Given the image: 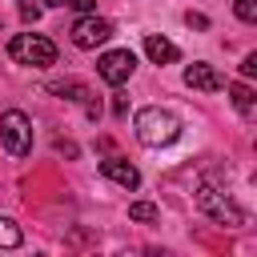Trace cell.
I'll list each match as a JSON object with an SVG mask.
<instances>
[{
  "label": "cell",
  "mask_w": 257,
  "mask_h": 257,
  "mask_svg": "<svg viewBox=\"0 0 257 257\" xmlns=\"http://www.w3.org/2000/svg\"><path fill=\"white\" fill-rule=\"evenodd\" d=\"M137 137H141V145H149V149L173 145V141L181 137V120H177V112H169V108H141V112H137Z\"/></svg>",
  "instance_id": "obj_1"
},
{
  "label": "cell",
  "mask_w": 257,
  "mask_h": 257,
  "mask_svg": "<svg viewBox=\"0 0 257 257\" xmlns=\"http://www.w3.org/2000/svg\"><path fill=\"white\" fill-rule=\"evenodd\" d=\"M8 56H12L16 64L48 68V64H56V44H52L48 36H40V32H20V36L8 40Z\"/></svg>",
  "instance_id": "obj_2"
},
{
  "label": "cell",
  "mask_w": 257,
  "mask_h": 257,
  "mask_svg": "<svg viewBox=\"0 0 257 257\" xmlns=\"http://www.w3.org/2000/svg\"><path fill=\"white\" fill-rule=\"evenodd\" d=\"M0 141H4V149H8L12 157H24V153L32 149V120H28L20 108H8V112L0 116Z\"/></svg>",
  "instance_id": "obj_3"
},
{
  "label": "cell",
  "mask_w": 257,
  "mask_h": 257,
  "mask_svg": "<svg viewBox=\"0 0 257 257\" xmlns=\"http://www.w3.org/2000/svg\"><path fill=\"white\" fill-rule=\"evenodd\" d=\"M197 205H201L217 225H241V221H245V213H241L225 193H217L213 185H201V189H197Z\"/></svg>",
  "instance_id": "obj_4"
},
{
  "label": "cell",
  "mask_w": 257,
  "mask_h": 257,
  "mask_svg": "<svg viewBox=\"0 0 257 257\" xmlns=\"http://www.w3.org/2000/svg\"><path fill=\"white\" fill-rule=\"evenodd\" d=\"M133 68H137V56L128 52V48H112V52H104L100 60H96V72H100V80L104 84H124L128 76H133Z\"/></svg>",
  "instance_id": "obj_5"
},
{
  "label": "cell",
  "mask_w": 257,
  "mask_h": 257,
  "mask_svg": "<svg viewBox=\"0 0 257 257\" xmlns=\"http://www.w3.org/2000/svg\"><path fill=\"white\" fill-rule=\"evenodd\" d=\"M108 36H112V24L100 20V16H92V12L72 24V44H76V48H96V44H104Z\"/></svg>",
  "instance_id": "obj_6"
},
{
  "label": "cell",
  "mask_w": 257,
  "mask_h": 257,
  "mask_svg": "<svg viewBox=\"0 0 257 257\" xmlns=\"http://www.w3.org/2000/svg\"><path fill=\"white\" fill-rule=\"evenodd\" d=\"M185 84L197 88V92H221V88H225V76H221L213 64H189V68H185Z\"/></svg>",
  "instance_id": "obj_7"
},
{
  "label": "cell",
  "mask_w": 257,
  "mask_h": 257,
  "mask_svg": "<svg viewBox=\"0 0 257 257\" xmlns=\"http://www.w3.org/2000/svg\"><path fill=\"white\" fill-rule=\"evenodd\" d=\"M100 173H104L108 181H116L120 189H137V185H141V173H137L124 157H108V161H100Z\"/></svg>",
  "instance_id": "obj_8"
},
{
  "label": "cell",
  "mask_w": 257,
  "mask_h": 257,
  "mask_svg": "<svg viewBox=\"0 0 257 257\" xmlns=\"http://www.w3.org/2000/svg\"><path fill=\"white\" fill-rule=\"evenodd\" d=\"M145 52H149L153 64H173L177 60V44L165 40V36H145Z\"/></svg>",
  "instance_id": "obj_9"
},
{
  "label": "cell",
  "mask_w": 257,
  "mask_h": 257,
  "mask_svg": "<svg viewBox=\"0 0 257 257\" xmlns=\"http://www.w3.org/2000/svg\"><path fill=\"white\" fill-rule=\"evenodd\" d=\"M229 96H233V104H237L241 116H253V88L249 84H229Z\"/></svg>",
  "instance_id": "obj_10"
},
{
  "label": "cell",
  "mask_w": 257,
  "mask_h": 257,
  "mask_svg": "<svg viewBox=\"0 0 257 257\" xmlns=\"http://www.w3.org/2000/svg\"><path fill=\"white\" fill-rule=\"evenodd\" d=\"M24 241V233L16 229V221L12 217H0V249H16Z\"/></svg>",
  "instance_id": "obj_11"
},
{
  "label": "cell",
  "mask_w": 257,
  "mask_h": 257,
  "mask_svg": "<svg viewBox=\"0 0 257 257\" xmlns=\"http://www.w3.org/2000/svg\"><path fill=\"white\" fill-rule=\"evenodd\" d=\"M128 217H133V221H157V205H149V201H133V205H128Z\"/></svg>",
  "instance_id": "obj_12"
},
{
  "label": "cell",
  "mask_w": 257,
  "mask_h": 257,
  "mask_svg": "<svg viewBox=\"0 0 257 257\" xmlns=\"http://www.w3.org/2000/svg\"><path fill=\"white\" fill-rule=\"evenodd\" d=\"M233 12H237L245 24H257V0H237V4H233Z\"/></svg>",
  "instance_id": "obj_13"
},
{
  "label": "cell",
  "mask_w": 257,
  "mask_h": 257,
  "mask_svg": "<svg viewBox=\"0 0 257 257\" xmlns=\"http://www.w3.org/2000/svg\"><path fill=\"white\" fill-rule=\"evenodd\" d=\"M241 76H257V52H249V56H245V64H241Z\"/></svg>",
  "instance_id": "obj_14"
},
{
  "label": "cell",
  "mask_w": 257,
  "mask_h": 257,
  "mask_svg": "<svg viewBox=\"0 0 257 257\" xmlns=\"http://www.w3.org/2000/svg\"><path fill=\"white\" fill-rule=\"evenodd\" d=\"M20 16H24V20H32V24H36V20H40V8H36V4H20Z\"/></svg>",
  "instance_id": "obj_15"
},
{
  "label": "cell",
  "mask_w": 257,
  "mask_h": 257,
  "mask_svg": "<svg viewBox=\"0 0 257 257\" xmlns=\"http://www.w3.org/2000/svg\"><path fill=\"white\" fill-rule=\"evenodd\" d=\"M68 4H72V8H76V12H80V16H88V12H92V8H96V0H68Z\"/></svg>",
  "instance_id": "obj_16"
},
{
  "label": "cell",
  "mask_w": 257,
  "mask_h": 257,
  "mask_svg": "<svg viewBox=\"0 0 257 257\" xmlns=\"http://www.w3.org/2000/svg\"><path fill=\"white\" fill-rule=\"evenodd\" d=\"M185 20H189V24H193V28H209V20H205V16H201V12H189V16H185Z\"/></svg>",
  "instance_id": "obj_17"
},
{
  "label": "cell",
  "mask_w": 257,
  "mask_h": 257,
  "mask_svg": "<svg viewBox=\"0 0 257 257\" xmlns=\"http://www.w3.org/2000/svg\"><path fill=\"white\" fill-rule=\"evenodd\" d=\"M112 112H116V116H124V112H128V104H124V96H116V100H112Z\"/></svg>",
  "instance_id": "obj_18"
},
{
  "label": "cell",
  "mask_w": 257,
  "mask_h": 257,
  "mask_svg": "<svg viewBox=\"0 0 257 257\" xmlns=\"http://www.w3.org/2000/svg\"><path fill=\"white\" fill-rule=\"evenodd\" d=\"M44 4H48V8H60V4H68V0H44Z\"/></svg>",
  "instance_id": "obj_19"
}]
</instances>
